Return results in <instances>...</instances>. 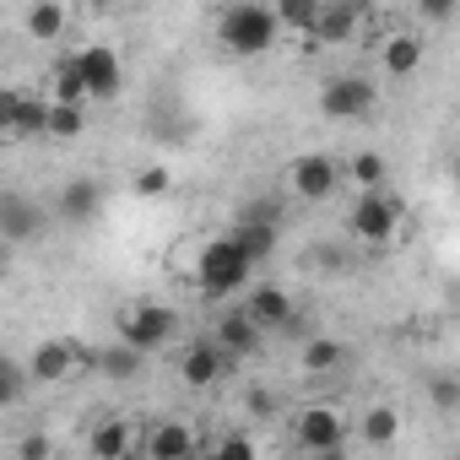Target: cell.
I'll use <instances>...</instances> for the list:
<instances>
[{
	"label": "cell",
	"instance_id": "cell-1",
	"mask_svg": "<svg viewBox=\"0 0 460 460\" xmlns=\"http://www.w3.org/2000/svg\"><path fill=\"white\" fill-rule=\"evenodd\" d=\"M250 271H255V266L234 250V239H211V244L200 250L195 282H200V293H206V298H234V293H244Z\"/></svg>",
	"mask_w": 460,
	"mask_h": 460
},
{
	"label": "cell",
	"instance_id": "cell-2",
	"mask_svg": "<svg viewBox=\"0 0 460 460\" xmlns=\"http://www.w3.org/2000/svg\"><path fill=\"white\" fill-rule=\"evenodd\" d=\"M277 12L271 6H227L222 12V44L234 49V55H266L271 44H277Z\"/></svg>",
	"mask_w": 460,
	"mask_h": 460
},
{
	"label": "cell",
	"instance_id": "cell-3",
	"mask_svg": "<svg viewBox=\"0 0 460 460\" xmlns=\"http://www.w3.org/2000/svg\"><path fill=\"white\" fill-rule=\"evenodd\" d=\"M173 331H179V314L168 309V304H146V298H136L125 314H119V341L130 347V352H157V347H168L173 341Z\"/></svg>",
	"mask_w": 460,
	"mask_h": 460
},
{
	"label": "cell",
	"instance_id": "cell-4",
	"mask_svg": "<svg viewBox=\"0 0 460 460\" xmlns=\"http://www.w3.org/2000/svg\"><path fill=\"white\" fill-rule=\"evenodd\" d=\"M374 103H379V87L368 76H331L320 93L325 119H363V114H374Z\"/></svg>",
	"mask_w": 460,
	"mask_h": 460
},
{
	"label": "cell",
	"instance_id": "cell-5",
	"mask_svg": "<svg viewBox=\"0 0 460 460\" xmlns=\"http://www.w3.org/2000/svg\"><path fill=\"white\" fill-rule=\"evenodd\" d=\"M288 184H293V195H304V200H331L336 184H341V163H336L331 152H304V157L288 163Z\"/></svg>",
	"mask_w": 460,
	"mask_h": 460
},
{
	"label": "cell",
	"instance_id": "cell-6",
	"mask_svg": "<svg viewBox=\"0 0 460 460\" xmlns=\"http://www.w3.org/2000/svg\"><path fill=\"white\" fill-rule=\"evenodd\" d=\"M44 206L22 190H0V244H28L44 234Z\"/></svg>",
	"mask_w": 460,
	"mask_h": 460
},
{
	"label": "cell",
	"instance_id": "cell-7",
	"mask_svg": "<svg viewBox=\"0 0 460 460\" xmlns=\"http://www.w3.org/2000/svg\"><path fill=\"white\" fill-rule=\"evenodd\" d=\"M76 71H82L87 98H114V93L125 87V66H119V55H114L109 44H87V49H76Z\"/></svg>",
	"mask_w": 460,
	"mask_h": 460
},
{
	"label": "cell",
	"instance_id": "cell-8",
	"mask_svg": "<svg viewBox=\"0 0 460 460\" xmlns=\"http://www.w3.org/2000/svg\"><path fill=\"white\" fill-rule=\"evenodd\" d=\"M395 222H401V206L385 195V190H363L358 206H352V234L368 239V244H385L395 234Z\"/></svg>",
	"mask_w": 460,
	"mask_h": 460
},
{
	"label": "cell",
	"instance_id": "cell-9",
	"mask_svg": "<svg viewBox=\"0 0 460 460\" xmlns=\"http://www.w3.org/2000/svg\"><path fill=\"white\" fill-rule=\"evenodd\" d=\"M293 433H298V444H304L309 455L347 449V422H341V411H331V406H309V411H298Z\"/></svg>",
	"mask_w": 460,
	"mask_h": 460
},
{
	"label": "cell",
	"instance_id": "cell-10",
	"mask_svg": "<svg viewBox=\"0 0 460 460\" xmlns=\"http://www.w3.org/2000/svg\"><path fill=\"white\" fill-rule=\"evenodd\" d=\"M76 363H82V347L76 341H44L33 352V363H28V379L33 385H60V379L76 374Z\"/></svg>",
	"mask_w": 460,
	"mask_h": 460
},
{
	"label": "cell",
	"instance_id": "cell-11",
	"mask_svg": "<svg viewBox=\"0 0 460 460\" xmlns=\"http://www.w3.org/2000/svg\"><path fill=\"white\" fill-rule=\"evenodd\" d=\"M239 309L255 320V331H261V336H266V331H288V325H293V298H288L282 288H255Z\"/></svg>",
	"mask_w": 460,
	"mask_h": 460
},
{
	"label": "cell",
	"instance_id": "cell-12",
	"mask_svg": "<svg viewBox=\"0 0 460 460\" xmlns=\"http://www.w3.org/2000/svg\"><path fill=\"white\" fill-rule=\"evenodd\" d=\"M217 352L222 358H250V352H261V331H255V320L244 314V309H227L222 320H217Z\"/></svg>",
	"mask_w": 460,
	"mask_h": 460
},
{
	"label": "cell",
	"instance_id": "cell-13",
	"mask_svg": "<svg viewBox=\"0 0 460 460\" xmlns=\"http://www.w3.org/2000/svg\"><path fill=\"white\" fill-rule=\"evenodd\" d=\"M222 368H227V358L217 352V341H195V347L184 352V363H179V374H184V385H190V390L217 385V379H222Z\"/></svg>",
	"mask_w": 460,
	"mask_h": 460
},
{
	"label": "cell",
	"instance_id": "cell-14",
	"mask_svg": "<svg viewBox=\"0 0 460 460\" xmlns=\"http://www.w3.org/2000/svg\"><path fill=\"white\" fill-rule=\"evenodd\" d=\"M195 455V433L184 422H157L146 433V460H190Z\"/></svg>",
	"mask_w": 460,
	"mask_h": 460
},
{
	"label": "cell",
	"instance_id": "cell-15",
	"mask_svg": "<svg viewBox=\"0 0 460 460\" xmlns=\"http://www.w3.org/2000/svg\"><path fill=\"white\" fill-rule=\"evenodd\" d=\"M98 206H103L98 179H71V184L60 190V217H66V222H93Z\"/></svg>",
	"mask_w": 460,
	"mask_h": 460
},
{
	"label": "cell",
	"instance_id": "cell-16",
	"mask_svg": "<svg viewBox=\"0 0 460 460\" xmlns=\"http://www.w3.org/2000/svg\"><path fill=\"white\" fill-rule=\"evenodd\" d=\"M358 6H314V22H309V33L320 39V44H341V39H352V28H358Z\"/></svg>",
	"mask_w": 460,
	"mask_h": 460
},
{
	"label": "cell",
	"instance_id": "cell-17",
	"mask_svg": "<svg viewBox=\"0 0 460 460\" xmlns=\"http://www.w3.org/2000/svg\"><path fill=\"white\" fill-rule=\"evenodd\" d=\"M227 239H234V250H239L250 266H261V261L277 250V227H266V222H234V234H227Z\"/></svg>",
	"mask_w": 460,
	"mask_h": 460
},
{
	"label": "cell",
	"instance_id": "cell-18",
	"mask_svg": "<svg viewBox=\"0 0 460 460\" xmlns=\"http://www.w3.org/2000/svg\"><path fill=\"white\" fill-rule=\"evenodd\" d=\"M379 60H385L390 76H411V71L422 66V39H417V33H395V39L379 44Z\"/></svg>",
	"mask_w": 460,
	"mask_h": 460
},
{
	"label": "cell",
	"instance_id": "cell-19",
	"mask_svg": "<svg viewBox=\"0 0 460 460\" xmlns=\"http://www.w3.org/2000/svg\"><path fill=\"white\" fill-rule=\"evenodd\" d=\"M125 449H130V422L109 417V422L93 428V455L98 460H125Z\"/></svg>",
	"mask_w": 460,
	"mask_h": 460
},
{
	"label": "cell",
	"instance_id": "cell-20",
	"mask_svg": "<svg viewBox=\"0 0 460 460\" xmlns=\"http://www.w3.org/2000/svg\"><path fill=\"white\" fill-rule=\"evenodd\" d=\"M82 98H87V87H82L76 55H66V60L55 66V103H71V109H82Z\"/></svg>",
	"mask_w": 460,
	"mask_h": 460
},
{
	"label": "cell",
	"instance_id": "cell-21",
	"mask_svg": "<svg viewBox=\"0 0 460 460\" xmlns=\"http://www.w3.org/2000/svg\"><path fill=\"white\" fill-rule=\"evenodd\" d=\"M87 130V114L82 109H71V103H49V125H44V136H55V141H76Z\"/></svg>",
	"mask_w": 460,
	"mask_h": 460
},
{
	"label": "cell",
	"instance_id": "cell-22",
	"mask_svg": "<svg viewBox=\"0 0 460 460\" xmlns=\"http://www.w3.org/2000/svg\"><path fill=\"white\" fill-rule=\"evenodd\" d=\"M22 28H28L33 39H44V44H49V39H60V33H66V12H60V6H28Z\"/></svg>",
	"mask_w": 460,
	"mask_h": 460
},
{
	"label": "cell",
	"instance_id": "cell-23",
	"mask_svg": "<svg viewBox=\"0 0 460 460\" xmlns=\"http://www.w3.org/2000/svg\"><path fill=\"white\" fill-rule=\"evenodd\" d=\"M98 368H103L109 379H136V374H141V352H130L125 341H119V347H103V352H98Z\"/></svg>",
	"mask_w": 460,
	"mask_h": 460
},
{
	"label": "cell",
	"instance_id": "cell-24",
	"mask_svg": "<svg viewBox=\"0 0 460 460\" xmlns=\"http://www.w3.org/2000/svg\"><path fill=\"white\" fill-rule=\"evenodd\" d=\"M395 433H401L395 406H368V411H363V438H368V444H390Z\"/></svg>",
	"mask_w": 460,
	"mask_h": 460
},
{
	"label": "cell",
	"instance_id": "cell-25",
	"mask_svg": "<svg viewBox=\"0 0 460 460\" xmlns=\"http://www.w3.org/2000/svg\"><path fill=\"white\" fill-rule=\"evenodd\" d=\"M44 125H49V103H44V98H33V93H22V109H17L12 136H44Z\"/></svg>",
	"mask_w": 460,
	"mask_h": 460
},
{
	"label": "cell",
	"instance_id": "cell-26",
	"mask_svg": "<svg viewBox=\"0 0 460 460\" xmlns=\"http://www.w3.org/2000/svg\"><path fill=\"white\" fill-rule=\"evenodd\" d=\"M347 173H352L363 190H379V184H385V173H390V163H385L379 152H358V157L347 163Z\"/></svg>",
	"mask_w": 460,
	"mask_h": 460
},
{
	"label": "cell",
	"instance_id": "cell-27",
	"mask_svg": "<svg viewBox=\"0 0 460 460\" xmlns=\"http://www.w3.org/2000/svg\"><path fill=\"white\" fill-rule=\"evenodd\" d=\"M28 390V368L17 358H0V406H17Z\"/></svg>",
	"mask_w": 460,
	"mask_h": 460
},
{
	"label": "cell",
	"instance_id": "cell-28",
	"mask_svg": "<svg viewBox=\"0 0 460 460\" xmlns=\"http://www.w3.org/2000/svg\"><path fill=\"white\" fill-rule=\"evenodd\" d=\"M336 363H341V341L314 336V341L304 347V368H309V374H325V368H336Z\"/></svg>",
	"mask_w": 460,
	"mask_h": 460
},
{
	"label": "cell",
	"instance_id": "cell-29",
	"mask_svg": "<svg viewBox=\"0 0 460 460\" xmlns=\"http://www.w3.org/2000/svg\"><path fill=\"white\" fill-rule=\"evenodd\" d=\"M200 460H255V444H250V433H227L217 449H206Z\"/></svg>",
	"mask_w": 460,
	"mask_h": 460
},
{
	"label": "cell",
	"instance_id": "cell-30",
	"mask_svg": "<svg viewBox=\"0 0 460 460\" xmlns=\"http://www.w3.org/2000/svg\"><path fill=\"white\" fill-rule=\"evenodd\" d=\"M314 22V0H288V6H277V28H304L309 33Z\"/></svg>",
	"mask_w": 460,
	"mask_h": 460
},
{
	"label": "cell",
	"instance_id": "cell-31",
	"mask_svg": "<svg viewBox=\"0 0 460 460\" xmlns=\"http://www.w3.org/2000/svg\"><path fill=\"white\" fill-rule=\"evenodd\" d=\"M277 217H282V200H250V206H239V222H266V227H277Z\"/></svg>",
	"mask_w": 460,
	"mask_h": 460
},
{
	"label": "cell",
	"instance_id": "cell-32",
	"mask_svg": "<svg viewBox=\"0 0 460 460\" xmlns=\"http://www.w3.org/2000/svg\"><path fill=\"white\" fill-rule=\"evenodd\" d=\"M17 109H22V87H0V136H12Z\"/></svg>",
	"mask_w": 460,
	"mask_h": 460
},
{
	"label": "cell",
	"instance_id": "cell-33",
	"mask_svg": "<svg viewBox=\"0 0 460 460\" xmlns=\"http://www.w3.org/2000/svg\"><path fill=\"white\" fill-rule=\"evenodd\" d=\"M136 195H168V168H141L136 173Z\"/></svg>",
	"mask_w": 460,
	"mask_h": 460
},
{
	"label": "cell",
	"instance_id": "cell-34",
	"mask_svg": "<svg viewBox=\"0 0 460 460\" xmlns=\"http://www.w3.org/2000/svg\"><path fill=\"white\" fill-rule=\"evenodd\" d=\"M17 460H49V433H28L22 449H17Z\"/></svg>",
	"mask_w": 460,
	"mask_h": 460
},
{
	"label": "cell",
	"instance_id": "cell-35",
	"mask_svg": "<svg viewBox=\"0 0 460 460\" xmlns=\"http://www.w3.org/2000/svg\"><path fill=\"white\" fill-rule=\"evenodd\" d=\"M250 411H255V417H271V411H277V401L266 395V385H255V390H250Z\"/></svg>",
	"mask_w": 460,
	"mask_h": 460
},
{
	"label": "cell",
	"instance_id": "cell-36",
	"mask_svg": "<svg viewBox=\"0 0 460 460\" xmlns=\"http://www.w3.org/2000/svg\"><path fill=\"white\" fill-rule=\"evenodd\" d=\"M433 401L438 406H455V379H433Z\"/></svg>",
	"mask_w": 460,
	"mask_h": 460
},
{
	"label": "cell",
	"instance_id": "cell-37",
	"mask_svg": "<svg viewBox=\"0 0 460 460\" xmlns=\"http://www.w3.org/2000/svg\"><path fill=\"white\" fill-rule=\"evenodd\" d=\"M314 460H347V449H325V455H314Z\"/></svg>",
	"mask_w": 460,
	"mask_h": 460
}]
</instances>
